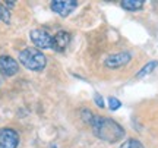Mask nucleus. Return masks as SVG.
Listing matches in <instances>:
<instances>
[{
    "label": "nucleus",
    "instance_id": "obj_1",
    "mask_svg": "<svg viewBox=\"0 0 158 148\" xmlns=\"http://www.w3.org/2000/svg\"><path fill=\"white\" fill-rule=\"evenodd\" d=\"M89 125L97 137L102 141H106V142L114 144L124 137V129L116 120L110 119V117L94 116V119Z\"/></svg>",
    "mask_w": 158,
    "mask_h": 148
},
{
    "label": "nucleus",
    "instance_id": "obj_2",
    "mask_svg": "<svg viewBox=\"0 0 158 148\" xmlns=\"http://www.w3.org/2000/svg\"><path fill=\"white\" fill-rule=\"evenodd\" d=\"M19 62L22 63L23 66L29 70H35V72H40L45 68L47 65V59L45 56L38 50V49H32V47H28L19 53Z\"/></svg>",
    "mask_w": 158,
    "mask_h": 148
},
{
    "label": "nucleus",
    "instance_id": "obj_3",
    "mask_svg": "<svg viewBox=\"0 0 158 148\" xmlns=\"http://www.w3.org/2000/svg\"><path fill=\"white\" fill-rule=\"evenodd\" d=\"M19 145V135L12 128L0 129V148H16Z\"/></svg>",
    "mask_w": 158,
    "mask_h": 148
},
{
    "label": "nucleus",
    "instance_id": "obj_4",
    "mask_svg": "<svg viewBox=\"0 0 158 148\" xmlns=\"http://www.w3.org/2000/svg\"><path fill=\"white\" fill-rule=\"evenodd\" d=\"M29 38L34 43V46L38 47V49H51V40H53V37L47 31H44V29H41V28L32 29L29 32Z\"/></svg>",
    "mask_w": 158,
    "mask_h": 148
},
{
    "label": "nucleus",
    "instance_id": "obj_5",
    "mask_svg": "<svg viewBox=\"0 0 158 148\" xmlns=\"http://www.w3.org/2000/svg\"><path fill=\"white\" fill-rule=\"evenodd\" d=\"M76 6H78V2H75V0H57V2L51 3V9L57 15L66 18L76 9Z\"/></svg>",
    "mask_w": 158,
    "mask_h": 148
},
{
    "label": "nucleus",
    "instance_id": "obj_6",
    "mask_svg": "<svg viewBox=\"0 0 158 148\" xmlns=\"http://www.w3.org/2000/svg\"><path fill=\"white\" fill-rule=\"evenodd\" d=\"M132 59V54L129 51H120V53H114L111 56H108L106 59V66L111 69H117L122 68L124 65H127Z\"/></svg>",
    "mask_w": 158,
    "mask_h": 148
},
{
    "label": "nucleus",
    "instance_id": "obj_7",
    "mask_svg": "<svg viewBox=\"0 0 158 148\" xmlns=\"http://www.w3.org/2000/svg\"><path fill=\"white\" fill-rule=\"evenodd\" d=\"M69 43H70V34L66 31H59L51 40V49L57 53H64Z\"/></svg>",
    "mask_w": 158,
    "mask_h": 148
},
{
    "label": "nucleus",
    "instance_id": "obj_8",
    "mask_svg": "<svg viewBox=\"0 0 158 148\" xmlns=\"http://www.w3.org/2000/svg\"><path fill=\"white\" fill-rule=\"evenodd\" d=\"M19 70L18 62L10 56H0V74L5 76H13Z\"/></svg>",
    "mask_w": 158,
    "mask_h": 148
},
{
    "label": "nucleus",
    "instance_id": "obj_9",
    "mask_svg": "<svg viewBox=\"0 0 158 148\" xmlns=\"http://www.w3.org/2000/svg\"><path fill=\"white\" fill-rule=\"evenodd\" d=\"M158 66V60H151V62H148L143 68L136 74V78H143V76H147V75H149L151 72H152L154 69Z\"/></svg>",
    "mask_w": 158,
    "mask_h": 148
},
{
    "label": "nucleus",
    "instance_id": "obj_10",
    "mask_svg": "<svg viewBox=\"0 0 158 148\" xmlns=\"http://www.w3.org/2000/svg\"><path fill=\"white\" fill-rule=\"evenodd\" d=\"M120 5L127 11H138V9H142L143 2L142 0H123V2H120Z\"/></svg>",
    "mask_w": 158,
    "mask_h": 148
},
{
    "label": "nucleus",
    "instance_id": "obj_11",
    "mask_svg": "<svg viewBox=\"0 0 158 148\" xmlns=\"http://www.w3.org/2000/svg\"><path fill=\"white\" fill-rule=\"evenodd\" d=\"M0 21L2 22H10V12H9V9L6 7V6H3L2 3H0Z\"/></svg>",
    "mask_w": 158,
    "mask_h": 148
},
{
    "label": "nucleus",
    "instance_id": "obj_12",
    "mask_svg": "<svg viewBox=\"0 0 158 148\" xmlns=\"http://www.w3.org/2000/svg\"><path fill=\"white\" fill-rule=\"evenodd\" d=\"M120 148H143V145L138 139H127L126 142L122 144Z\"/></svg>",
    "mask_w": 158,
    "mask_h": 148
},
{
    "label": "nucleus",
    "instance_id": "obj_13",
    "mask_svg": "<svg viewBox=\"0 0 158 148\" xmlns=\"http://www.w3.org/2000/svg\"><path fill=\"white\" fill-rule=\"evenodd\" d=\"M108 107H110V110H117V108L122 107V103L116 97H110L108 98Z\"/></svg>",
    "mask_w": 158,
    "mask_h": 148
},
{
    "label": "nucleus",
    "instance_id": "obj_14",
    "mask_svg": "<svg viewBox=\"0 0 158 148\" xmlns=\"http://www.w3.org/2000/svg\"><path fill=\"white\" fill-rule=\"evenodd\" d=\"M94 100H95V104H97V106H98L100 108L104 107V101H102V97L100 95V94H95V95H94Z\"/></svg>",
    "mask_w": 158,
    "mask_h": 148
}]
</instances>
